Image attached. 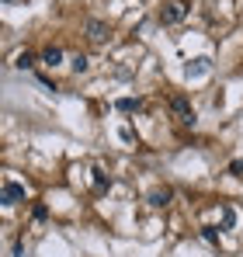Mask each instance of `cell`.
<instances>
[{
    "instance_id": "cell-1",
    "label": "cell",
    "mask_w": 243,
    "mask_h": 257,
    "mask_svg": "<svg viewBox=\"0 0 243 257\" xmlns=\"http://www.w3.org/2000/svg\"><path fill=\"white\" fill-rule=\"evenodd\" d=\"M28 195H25V184H18V181H4V188H0V202L11 209V205H18V202H25Z\"/></svg>"
},
{
    "instance_id": "cell-2",
    "label": "cell",
    "mask_w": 243,
    "mask_h": 257,
    "mask_svg": "<svg viewBox=\"0 0 243 257\" xmlns=\"http://www.w3.org/2000/svg\"><path fill=\"white\" fill-rule=\"evenodd\" d=\"M184 14H188V7L181 0H170L160 7V25H177V21H184Z\"/></svg>"
},
{
    "instance_id": "cell-3",
    "label": "cell",
    "mask_w": 243,
    "mask_h": 257,
    "mask_svg": "<svg viewBox=\"0 0 243 257\" xmlns=\"http://www.w3.org/2000/svg\"><path fill=\"white\" fill-rule=\"evenodd\" d=\"M208 73H212V59H208V56H195V59L184 66V77H188V80H202Z\"/></svg>"
},
{
    "instance_id": "cell-4",
    "label": "cell",
    "mask_w": 243,
    "mask_h": 257,
    "mask_svg": "<svg viewBox=\"0 0 243 257\" xmlns=\"http://www.w3.org/2000/svg\"><path fill=\"white\" fill-rule=\"evenodd\" d=\"M170 108L177 111V118H181L184 125H195V108H191V101H188V97H174V101H170Z\"/></svg>"
},
{
    "instance_id": "cell-5",
    "label": "cell",
    "mask_w": 243,
    "mask_h": 257,
    "mask_svg": "<svg viewBox=\"0 0 243 257\" xmlns=\"http://www.w3.org/2000/svg\"><path fill=\"white\" fill-rule=\"evenodd\" d=\"M87 39H90V42H104V39H108V25H104L101 18H90V21H87Z\"/></svg>"
},
{
    "instance_id": "cell-6",
    "label": "cell",
    "mask_w": 243,
    "mask_h": 257,
    "mask_svg": "<svg viewBox=\"0 0 243 257\" xmlns=\"http://www.w3.org/2000/svg\"><path fill=\"white\" fill-rule=\"evenodd\" d=\"M63 59H66V56H63V49H59V45H49V49L42 52V63H45V66H52V70H56V66H63Z\"/></svg>"
},
{
    "instance_id": "cell-7",
    "label": "cell",
    "mask_w": 243,
    "mask_h": 257,
    "mask_svg": "<svg viewBox=\"0 0 243 257\" xmlns=\"http://www.w3.org/2000/svg\"><path fill=\"white\" fill-rule=\"evenodd\" d=\"M146 202H150L153 209H163V205L170 202V188H153V191L146 195Z\"/></svg>"
},
{
    "instance_id": "cell-8",
    "label": "cell",
    "mask_w": 243,
    "mask_h": 257,
    "mask_svg": "<svg viewBox=\"0 0 243 257\" xmlns=\"http://www.w3.org/2000/svg\"><path fill=\"white\" fill-rule=\"evenodd\" d=\"M115 111H122V115L139 111V97H118V101H115Z\"/></svg>"
},
{
    "instance_id": "cell-9",
    "label": "cell",
    "mask_w": 243,
    "mask_h": 257,
    "mask_svg": "<svg viewBox=\"0 0 243 257\" xmlns=\"http://www.w3.org/2000/svg\"><path fill=\"white\" fill-rule=\"evenodd\" d=\"M90 174H94V188H97V191H108V188H111V177L101 171V167H94Z\"/></svg>"
},
{
    "instance_id": "cell-10",
    "label": "cell",
    "mask_w": 243,
    "mask_h": 257,
    "mask_svg": "<svg viewBox=\"0 0 243 257\" xmlns=\"http://www.w3.org/2000/svg\"><path fill=\"white\" fill-rule=\"evenodd\" d=\"M87 66H90V59H87L83 52H77V56L70 59V70H73V73H87Z\"/></svg>"
},
{
    "instance_id": "cell-11",
    "label": "cell",
    "mask_w": 243,
    "mask_h": 257,
    "mask_svg": "<svg viewBox=\"0 0 243 257\" xmlns=\"http://www.w3.org/2000/svg\"><path fill=\"white\" fill-rule=\"evenodd\" d=\"M14 66H18V70H32V66H35V59H32L28 52H21V56L14 59Z\"/></svg>"
},
{
    "instance_id": "cell-12",
    "label": "cell",
    "mask_w": 243,
    "mask_h": 257,
    "mask_svg": "<svg viewBox=\"0 0 243 257\" xmlns=\"http://www.w3.org/2000/svg\"><path fill=\"white\" fill-rule=\"evenodd\" d=\"M233 222H236V212L226 205V209H222V229H233Z\"/></svg>"
},
{
    "instance_id": "cell-13",
    "label": "cell",
    "mask_w": 243,
    "mask_h": 257,
    "mask_svg": "<svg viewBox=\"0 0 243 257\" xmlns=\"http://www.w3.org/2000/svg\"><path fill=\"white\" fill-rule=\"evenodd\" d=\"M202 236H205V243H219V229H215V226H205Z\"/></svg>"
},
{
    "instance_id": "cell-14",
    "label": "cell",
    "mask_w": 243,
    "mask_h": 257,
    "mask_svg": "<svg viewBox=\"0 0 243 257\" xmlns=\"http://www.w3.org/2000/svg\"><path fill=\"white\" fill-rule=\"evenodd\" d=\"M229 174H233V177H243V160H233V164H229Z\"/></svg>"
},
{
    "instance_id": "cell-15",
    "label": "cell",
    "mask_w": 243,
    "mask_h": 257,
    "mask_svg": "<svg viewBox=\"0 0 243 257\" xmlns=\"http://www.w3.org/2000/svg\"><path fill=\"white\" fill-rule=\"evenodd\" d=\"M118 139H122V143H132V139H136V136H132V128L125 125V128H118Z\"/></svg>"
},
{
    "instance_id": "cell-16",
    "label": "cell",
    "mask_w": 243,
    "mask_h": 257,
    "mask_svg": "<svg viewBox=\"0 0 243 257\" xmlns=\"http://www.w3.org/2000/svg\"><path fill=\"white\" fill-rule=\"evenodd\" d=\"M4 4H14V0H4Z\"/></svg>"
}]
</instances>
